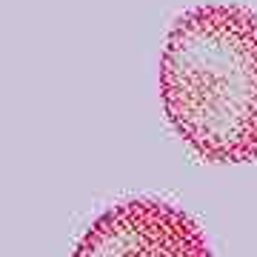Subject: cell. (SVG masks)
I'll return each instance as SVG.
<instances>
[{"label":"cell","instance_id":"6da1fadb","mask_svg":"<svg viewBox=\"0 0 257 257\" xmlns=\"http://www.w3.org/2000/svg\"><path fill=\"white\" fill-rule=\"evenodd\" d=\"M160 100L175 132L211 163L257 160V15L209 3L172 23Z\"/></svg>","mask_w":257,"mask_h":257},{"label":"cell","instance_id":"7a4b0ae2","mask_svg":"<svg viewBox=\"0 0 257 257\" xmlns=\"http://www.w3.org/2000/svg\"><path fill=\"white\" fill-rule=\"evenodd\" d=\"M72 257H211V251L186 211L138 197L103 211Z\"/></svg>","mask_w":257,"mask_h":257}]
</instances>
